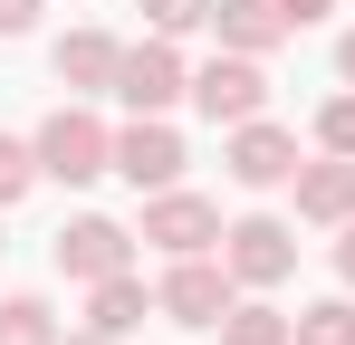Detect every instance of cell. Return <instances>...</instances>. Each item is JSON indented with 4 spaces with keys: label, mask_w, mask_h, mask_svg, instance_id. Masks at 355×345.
<instances>
[{
    "label": "cell",
    "mask_w": 355,
    "mask_h": 345,
    "mask_svg": "<svg viewBox=\"0 0 355 345\" xmlns=\"http://www.w3.org/2000/svg\"><path fill=\"white\" fill-rule=\"evenodd\" d=\"M29 144H39V182H67V192L116 172V125L96 115V96H67V106H49Z\"/></svg>",
    "instance_id": "1"
},
{
    "label": "cell",
    "mask_w": 355,
    "mask_h": 345,
    "mask_svg": "<svg viewBox=\"0 0 355 345\" xmlns=\"http://www.w3.org/2000/svg\"><path fill=\"white\" fill-rule=\"evenodd\" d=\"M231 307H240V278L221 269V249L164 259V278H154V317H164V326H182V336H211Z\"/></svg>",
    "instance_id": "2"
},
{
    "label": "cell",
    "mask_w": 355,
    "mask_h": 345,
    "mask_svg": "<svg viewBox=\"0 0 355 345\" xmlns=\"http://www.w3.org/2000/svg\"><path fill=\"white\" fill-rule=\"evenodd\" d=\"M116 106L125 115H173L192 106V57H182V39H125V67H116Z\"/></svg>",
    "instance_id": "3"
},
{
    "label": "cell",
    "mask_w": 355,
    "mask_h": 345,
    "mask_svg": "<svg viewBox=\"0 0 355 345\" xmlns=\"http://www.w3.org/2000/svg\"><path fill=\"white\" fill-rule=\"evenodd\" d=\"M221 269H231L240 288H288L297 278V221H279V211H240L231 230H221Z\"/></svg>",
    "instance_id": "4"
},
{
    "label": "cell",
    "mask_w": 355,
    "mask_h": 345,
    "mask_svg": "<svg viewBox=\"0 0 355 345\" xmlns=\"http://www.w3.org/2000/svg\"><path fill=\"white\" fill-rule=\"evenodd\" d=\"M221 202L211 192H192V182H173V192H144V221H135V240L144 249H164V259H192V249H221Z\"/></svg>",
    "instance_id": "5"
},
{
    "label": "cell",
    "mask_w": 355,
    "mask_h": 345,
    "mask_svg": "<svg viewBox=\"0 0 355 345\" xmlns=\"http://www.w3.org/2000/svg\"><path fill=\"white\" fill-rule=\"evenodd\" d=\"M192 115H202V125H250V115H269V57L211 48L192 67Z\"/></svg>",
    "instance_id": "6"
},
{
    "label": "cell",
    "mask_w": 355,
    "mask_h": 345,
    "mask_svg": "<svg viewBox=\"0 0 355 345\" xmlns=\"http://www.w3.org/2000/svg\"><path fill=\"white\" fill-rule=\"evenodd\" d=\"M297 163H307V154H297V125H279V115L221 125V172H231L240 192H288Z\"/></svg>",
    "instance_id": "7"
},
{
    "label": "cell",
    "mask_w": 355,
    "mask_h": 345,
    "mask_svg": "<svg viewBox=\"0 0 355 345\" xmlns=\"http://www.w3.org/2000/svg\"><path fill=\"white\" fill-rule=\"evenodd\" d=\"M182 163H192V154H182L173 115H125V125H116V182H125V192H173Z\"/></svg>",
    "instance_id": "8"
},
{
    "label": "cell",
    "mask_w": 355,
    "mask_h": 345,
    "mask_svg": "<svg viewBox=\"0 0 355 345\" xmlns=\"http://www.w3.org/2000/svg\"><path fill=\"white\" fill-rule=\"evenodd\" d=\"M49 259H58L67 288H96V278H116V269H135V230L106 221V211H77V221H58Z\"/></svg>",
    "instance_id": "9"
},
{
    "label": "cell",
    "mask_w": 355,
    "mask_h": 345,
    "mask_svg": "<svg viewBox=\"0 0 355 345\" xmlns=\"http://www.w3.org/2000/svg\"><path fill=\"white\" fill-rule=\"evenodd\" d=\"M116 67H125V39L96 29V19L58 29V48H49V77H58L67 96H116Z\"/></svg>",
    "instance_id": "10"
},
{
    "label": "cell",
    "mask_w": 355,
    "mask_h": 345,
    "mask_svg": "<svg viewBox=\"0 0 355 345\" xmlns=\"http://www.w3.org/2000/svg\"><path fill=\"white\" fill-rule=\"evenodd\" d=\"M288 202L307 230H346L355 221V154H307L288 172Z\"/></svg>",
    "instance_id": "11"
},
{
    "label": "cell",
    "mask_w": 355,
    "mask_h": 345,
    "mask_svg": "<svg viewBox=\"0 0 355 345\" xmlns=\"http://www.w3.org/2000/svg\"><path fill=\"white\" fill-rule=\"evenodd\" d=\"M211 39L240 48V57H279L297 29H288V10H279V0H211Z\"/></svg>",
    "instance_id": "12"
},
{
    "label": "cell",
    "mask_w": 355,
    "mask_h": 345,
    "mask_svg": "<svg viewBox=\"0 0 355 345\" xmlns=\"http://www.w3.org/2000/svg\"><path fill=\"white\" fill-rule=\"evenodd\" d=\"M154 317V288L135 278V269H116V278H96L87 288V326H106V336H135Z\"/></svg>",
    "instance_id": "13"
},
{
    "label": "cell",
    "mask_w": 355,
    "mask_h": 345,
    "mask_svg": "<svg viewBox=\"0 0 355 345\" xmlns=\"http://www.w3.org/2000/svg\"><path fill=\"white\" fill-rule=\"evenodd\" d=\"M221 345H297V317L279 307V297H259V288H240V307L211 326Z\"/></svg>",
    "instance_id": "14"
},
{
    "label": "cell",
    "mask_w": 355,
    "mask_h": 345,
    "mask_svg": "<svg viewBox=\"0 0 355 345\" xmlns=\"http://www.w3.org/2000/svg\"><path fill=\"white\" fill-rule=\"evenodd\" d=\"M67 326H58V307L49 297H29V288H10L0 297V345H58Z\"/></svg>",
    "instance_id": "15"
},
{
    "label": "cell",
    "mask_w": 355,
    "mask_h": 345,
    "mask_svg": "<svg viewBox=\"0 0 355 345\" xmlns=\"http://www.w3.org/2000/svg\"><path fill=\"white\" fill-rule=\"evenodd\" d=\"M297 345H355V288L346 297H307L297 307Z\"/></svg>",
    "instance_id": "16"
},
{
    "label": "cell",
    "mask_w": 355,
    "mask_h": 345,
    "mask_svg": "<svg viewBox=\"0 0 355 345\" xmlns=\"http://www.w3.org/2000/svg\"><path fill=\"white\" fill-rule=\"evenodd\" d=\"M307 144H317V154H355V87H336L327 106L307 115Z\"/></svg>",
    "instance_id": "17"
},
{
    "label": "cell",
    "mask_w": 355,
    "mask_h": 345,
    "mask_svg": "<svg viewBox=\"0 0 355 345\" xmlns=\"http://www.w3.org/2000/svg\"><path fill=\"white\" fill-rule=\"evenodd\" d=\"M29 192H39V144L29 134H0V211L29 202Z\"/></svg>",
    "instance_id": "18"
},
{
    "label": "cell",
    "mask_w": 355,
    "mask_h": 345,
    "mask_svg": "<svg viewBox=\"0 0 355 345\" xmlns=\"http://www.w3.org/2000/svg\"><path fill=\"white\" fill-rule=\"evenodd\" d=\"M135 10H144L154 39H192V29H211V0H135Z\"/></svg>",
    "instance_id": "19"
},
{
    "label": "cell",
    "mask_w": 355,
    "mask_h": 345,
    "mask_svg": "<svg viewBox=\"0 0 355 345\" xmlns=\"http://www.w3.org/2000/svg\"><path fill=\"white\" fill-rule=\"evenodd\" d=\"M39 10H49V0H0V39H29V29H39Z\"/></svg>",
    "instance_id": "20"
},
{
    "label": "cell",
    "mask_w": 355,
    "mask_h": 345,
    "mask_svg": "<svg viewBox=\"0 0 355 345\" xmlns=\"http://www.w3.org/2000/svg\"><path fill=\"white\" fill-rule=\"evenodd\" d=\"M279 10H288V29H317V19H327L336 0H279Z\"/></svg>",
    "instance_id": "21"
},
{
    "label": "cell",
    "mask_w": 355,
    "mask_h": 345,
    "mask_svg": "<svg viewBox=\"0 0 355 345\" xmlns=\"http://www.w3.org/2000/svg\"><path fill=\"white\" fill-rule=\"evenodd\" d=\"M327 259H336V278H346V288H355V221H346V230H336V249H327Z\"/></svg>",
    "instance_id": "22"
},
{
    "label": "cell",
    "mask_w": 355,
    "mask_h": 345,
    "mask_svg": "<svg viewBox=\"0 0 355 345\" xmlns=\"http://www.w3.org/2000/svg\"><path fill=\"white\" fill-rule=\"evenodd\" d=\"M336 87H355V29L336 39Z\"/></svg>",
    "instance_id": "23"
},
{
    "label": "cell",
    "mask_w": 355,
    "mask_h": 345,
    "mask_svg": "<svg viewBox=\"0 0 355 345\" xmlns=\"http://www.w3.org/2000/svg\"><path fill=\"white\" fill-rule=\"evenodd\" d=\"M58 345H125V336H106V326H67Z\"/></svg>",
    "instance_id": "24"
},
{
    "label": "cell",
    "mask_w": 355,
    "mask_h": 345,
    "mask_svg": "<svg viewBox=\"0 0 355 345\" xmlns=\"http://www.w3.org/2000/svg\"><path fill=\"white\" fill-rule=\"evenodd\" d=\"M0 249H10V240H0Z\"/></svg>",
    "instance_id": "25"
}]
</instances>
